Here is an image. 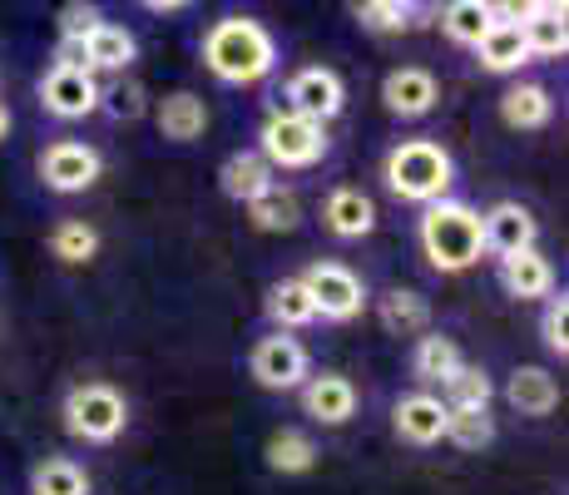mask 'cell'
<instances>
[{
	"mask_svg": "<svg viewBox=\"0 0 569 495\" xmlns=\"http://www.w3.org/2000/svg\"><path fill=\"white\" fill-rule=\"evenodd\" d=\"M203 65L223 85H258L278 65V40L253 16H223L203 30Z\"/></svg>",
	"mask_w": 569,
	"mask_h": 495,
	"instance_id": "cell-1",
	"label": "cell"
},
{
	"mask_svg": "<svg viewBox=\"0 0 569 495\" xmlns=\"http://www.w3.org/2000/svg\"><path fill=\"white\" fill-rule=\"evenodd\" d=\"M421 253L436 273H470L486 258V238H480V214L461 198H441V204L421 208V224H416Z\"/></svg>",
	"mask_w": 569,
	"mask_h": 495,
	"instance_id": "cell-2",
	"label": "cell"
},
{
	"mask_svg": "<svg viewBox=\"0 0 569 495\" xmlns=\"http://www.w3.org/2000/svg\"><path fill=\"white\" fill-rule=\"evenodd\" d=\"M381 179H387V189L397 194L401 204L426 208L451 194L456 164L436 139H401V145L387 154V164H381Z\"/></svg>",
	"mask_w": 569,
	"mask_h": 495,
	"instance_id": "cell-3",
	"label": "cell"
},
{
	"mask_svg": "<svg viewBox=\"0 0 569 495\" xmlns=\"http://www.w3.org/2000/svg\"><path fill=\"white\" fill-rule=\"evenodd\" d=\"M60 416H64V432H70L74 442L109 446L124 436L129 402H124V392L109 387V382H80V387H70V396H64Z\"/></svg>",
	"mask_w": 569,
	"mask_h": 495,
	"instance_id": "cell-4",
	"label": "cell"
},
{
	"mask_svg": "<svg viewBox=\"0 0 569 495\" xmlns=\"http://www.w3.org/2000/svg\"><path fill=\"white\" fill-rule=\"evenodd\" d=\"M258 154L268 159V169H312L327 159V129L312 119L292 115V109H272L258 129Z\"/></svg>",
	"mask_w": 569,
	"mask_h": 495,
	"instance_id": "cell-5",
	"label": "cell"
},
{
	"mask_svg": "<svg viewBox=\"0 0 569 495\" xmlns=\"http://www.w3.org/2000/svg\"><path fill=\"white\" fill-rule=\"evenodd\" d=\"M298 283L312 297V313L327 317V323H352L367 307V283L347 263H312Z\"/></svg>",
	"mask_w": 569,
	"mask_h": 495,
	"instance_id": "cell-6",
	"label": "cell"
},
{
	"mask_svg": "<svg viewBox=\"0 0 569 495\" xmlns=\"http://www.w3.org/2000/svg\"><path fill=\"white\" fill-rule=\"evenodd\" d=\"M36 169L50 194H84L104 174V159H100V149L80 145V139H54V145L40 149Z\"/></svg>",
	"mask_w": 569,
	"mask_h": 495,
	"instance_id": "cell-7",
	"label": "cell"
},
{
	"mask_svg": "<svg viewBox=\"0 0 569 495\" xmlns=\"http://www.w3.org/2000/svg\"><path fill=\"white\" fill-rule=\"evenodd\" d=\"M248 372H253V382L258 387H268V392H298L302 382L312 377L308 372V347H302L298 337H288V333H272V337H262V343L253 347Z\"/></svg>",
	"mask_w": 569,
	"mask_h": 495,
	"instance_id": "cell-8",
	"label": "cell"
},
{
	"mask_svg": "<svg viewBox=\"0 0 569 495\" xmlns=\"http://www.w3.org/2000/svg\"><path fill=\"white\" fill-rule=\"evenodd\" d=\"M288 109L327 129V119H337V115L347 109V85H342V75L327 70V65H308V70H298V75L288 80Z\"/></svg>",
	"mask_w": 569,
	"mask_h": 495,
	"instance_id": "cell-9",
	"label": "cell"
},
{
	"mask_svg": "<svg viewBox=\"0 0 569 495\" xmlns=\"http://www.w3.org/2000/svg\"><path fill=\"white\" fill-rule=\"evenodd\" d=\"M100 80L90 70H64V65H50L46 80H40V109L54 119H90L100 109Z\"/></svg>",
	"mask_w": 569,
	"mask_h": 495,
	"instance_id": "cell-10",
	"label": "cell"
},
{
	"mask_svg": "<svg viewBox=\"0 0 569 495\" xmlns=\"http://www.w3.org/2000/svg\"><path fill=\"white\" fill-rule=\"evenodd\" d=\"M480 238H486V253H496V258H516V253H530L535 238H540V224H535V214L525 204H496L480 214Z\"/></svg>",
	"mask_w": 569,
	"mask_h": 495,
	"instance_id": "cell-11",
	"label": "cell"
},
{
	"mask_svg": "<svg viewBox=\"0 0 569 495\" xmlns=\"http://www.w3.org/2000/svg\"><path fill=\"white\" fill-rule=\"evenodd\" d=\"M391 426L407 446H436L446 442V402L436 392H411L391 406Z\"/></svg>",
	"mask_w": 569,
	"mask_h": 495,
	"instance_id": "cell-12",
	"label": "cell"
},
{
	"mask_svg": "<svg viewBox=\"0 0 569 495\" xmlns=\"http://www.w3.org/2000/svg\"><path fill=\"white\" fill-rule=\"evenodd\" d=\"M381 99H387V109L397 119H421L436 109L441 85H436V75L421 70V65H401V70H391L387 80H381Z\"/></svg>",
	"mask_w": 569,
	"mask_h": 495,
	"instance_id": "cell-13",
	"label": "cell"
},
{
	"mask_svg": "<svg viewBox=\"0 0 569 495\" xmlns=\"http://www.w3.org/2000/svg\"><path fill=\"white\" fill-rule=\"evenodd\" d=\"M218 189H223L233 204H258L262 194L278 189V174L268 169V159H262L258 149H238L223 159V169H218Z\"/></svg>",
	"mask_w": 569,
	"mask_h": 495,
	"instance_id": "cell-14",
	"label": "cell"
},
{
	"mask_svg": "<svg viewBox=\"0 0 569 495\" xmlns=\"http://www.w3.org/2000/svg\"><path fill=\"white\" fill-rule=\"evenodd\" d=\"M302 412L322 426H342L357 416V387L342 372H322V377L302 382Z\"/></svg>",
	"mask_w": 569,
	"mask_h": 495,
	"instance_id": "cell-15",
	"label": "cell"
},
{
	"mask_svg": "<svg viewBox=\"0 0 569 495\" xmlns=\"http://www.w3.org/2000/svg\"><path fill=\"white\" fill-rule=\"evenodd\" d=\"M520 36L530 60H560L569 50V30H565V6H525L520 10Z\"/></svg>",
	"mask_w": 569,
	"mask_h": 495,
	"instance_id": "cell-16",
	"label": "cell"
},
{
	"mask_svg": "<svg viewBox=\"0 0 569 495\" xmlns=\"http://www.w3.org/2000/svg\"><path fill=\"white\" fill-rule=\"evenodd\" d=\"M322 224L332 238H367L371 228H377V204L362 194V189H332L322 204Z\"/></svg>",
	"mask_w": 569,
	"mask_h": 495,
	"instance_id": "cell-17",
	"label": "cell"
},
{
	"mask_svg": "<svg viewBox=\"0 0 569 495\" xmlns=\"http://www.w3.org/2000/svg\"><path fill=\"white\" fill-rule=\"evenodd\" d=\"M154 119H159L163 139H173V145H193V139H203V129H208V105L193 90H173V95L159 99Z\"/></svg>",
	"mask_w": 569,
	"mask_h": 495,
	"instance_id": "cell-18",
	"label": "cell"
},
{
	"mask_svg": "<svg viewBox=\"0 0 569 495\" xmlns=\"http://www.w3.org/2000/svg\"><path fill=\"white\" fill-rule=\"evenodd\" d=\"M476 60L486 75H516L530 65V50H525V36L516 20H496V26L486 30V40L476 46Z\"/></svg>",
	"mask_w": 569,
	"mask_h": 495,
	"instance_id": "cell-19",
	"label": "cell"
},
{
	"mask_svg": "<svg viewBox=\"0 0 569 495\" xmlns=\"http://www.w3.org/2000/svg\"><path fill=\"white\" fill-rule=\"evenodd\" d=\"M500 288L520 303H535V297H550L555 293V268L550 258L540 253H516V258H500Z\"/></svg>",
	"mask_w": 569,
	"mask_h": 495,
	"instance_id": "cell-20",
	"label": "cell"
},
{
	"mask_svg": "<svg viewBox=\"0 0 569 495\" xmlns=\"http://www.w3.org/2000/svg\"><path fill=\"white\" fill-rule=\"evenodd\" d=\"M139 55V40L129 36L124 26H114V20H104V26H94L90 36H84V60H90V75L104 70V75H124L129 65H134Z\"/></svg>",
	"mask_w": 569,
	"mask_h": 495,
	"instance_id": "cell-21",
	"label": "cell"
},
{
	"mask_svg": "<svg viewBox=\"0 0 569 495\" xmlns=\"http://www.w3.org/2000/svg\"><path fill=\"white\" fill-rule=\"evenodd\" d=\"M461 367H466L461 347H456L451 337H441V333H426L421 343H416V352H411V377L421 382V387H446Z\"/></svg>",
	"mask_w": 569,
	"mask_h": 495,
	"instance_id": "cell-22",
	"label": "cell"
},
{
	"mask_svg": "<svg viewBox=\"0 0 569 495\" xmlns=\"http://www.w3.org/2000/svg\"><path fill=\"white\" fill-rule=\"evenodd\" d=\"M500 119H506L510 129H545L555 119V99H550L545 85L520 80V85H510V90L500 95Z\"/></svg>",
	"mask_w": 569,
	"mask_h": 495,
	"instance_id": "cell-23",
	"label": "cell"
},
{
	"mask_svg": "<svg viewBox=\"0 0 569 495\" xmlns=\"http://www.w3.org/2000/svg\"><path fill=\"white\" fill-rule=\"evenodd\" d=\"M506 402L516 406L520 416H550L555 406H560V382L545 367H516V377H510V387H506Z\"/></svg>",
	"mask_w": 569,
	"mask_h": 495,
	"instance_id": "cell-24",
	"label": "cell"
},
{
	"mask_svg": "<svg viewBox=\"0 0 569 495\" xmlns=\"http://www.w3.org/2000/svg\"><path fill=\"white\" fill-rule=\"evenodd\" d=\"M496 20H500V10L486 6V0H456V6L441 10L446 40H456V46H466V50H476L480 40H486V30L496 26Z\"/></svg>",
	"mask_w": 569,
	"mask_h": 495,
	"instance_id": "cell-25",
	"label": "cell"
},
{
	"mask_svg": "<svg viewBox=\"0 0 569 495\" xmlns=\"http://www.w3.org/2000/svg\"><path fill=\"white\" fill-rule=\"evenodd\" d=\"M381 327H387L391 337L426 333V327H431V303L411 288H391L387 297H381Z\"/></svg>",
	"mask_w": 569,
	"mask_h": 495,
	"instance_id": "cell-26",
	"label": "cell"
},
{
	"mask_svg": "<svg viewBox=\"0 0 569 495\" xmlns=\"http://www.w3.org/2000/svg\"><path fill=\"white\" fill-rule=\"evenodd\" d=\"M268 317L278 323V333H292V327H308L317 323V313H312V297L308 288H302L298 278H282V283H272L268 288Z\"/></svg>",
	"mask_w": 569,
	"mask_h": 495,
	"instance_id": "cell-27",
	"label": "cell"
},
{
	"mask_svg": "<svg viewBox=\"0 0 569 495\" xmlns=\"http://www.w3.org/2000/svg\"><path fill=\"white\" fill-rule=\"evenodd\" d=\"M30 495H90V476H84L80 461L46 456L30 471Z\"/></svg>",
	"mask_w": 569,
	"mask_h": 495,
	"instance_id": "cell-28",
	"label": "cell"
},
{
	"mask_svg": "<svg viewBox=\"0 0 569 495\" xmlns=\"http://www.w3.org/2000/svg\"><path fill=\"white\" fill-rule=\"evenodd\" d=\"M268 466L278 471V476H308L317 466V442L308 432H298V426H282L268 442Z\"/></svg>",
	"mask_w": 569,
	"mask_h": 495,
	"instance_id": "cell-29",
	"label": "cell"
},
{
	"mask_svg": "<svg viewBox=\"0 0 569 495\" xmlns=\"http://www.w3.org/2000/svg\"><path fill=\"white\" fill-rule=\"evenodd\" d=\"M441 392H446L441 396L446 412H490V402H496V387H490V377L480 367H461Z\"/></svg>",
	"mask_w": 569,
	"mask_h": 495,
	"instance_id": "cell-30",
	"label": "cell"
},
{
	"mask_svg": "<svg viewBox=\"0 0 569 495\" xmlns=\"http://www.w3.org/2000/svg\"><path fill=\"white\" fill-rule=\"evenodd\" d=\"M50 253L60 263H90L94 253H100V234H94L84 218H64V224H54V234H50Z\"/></svg>",
	"mask_w": 569,
	"mask_h": 495,
	"instance_id": "cell-31",
	"label": "cell"
},
{
	"mask_svg": "<svg viewBox=\"0 0 569 495\" xmlns=\"http://www.w3.org/2000/svg\"><path fill=\"white\" fill-rule=\"evenodd\" d=\"M248 218H253L262 234H292L298 218H302V208L288 189H272V194H262L258 204H248Z\"/></svg>",
	"mask_w": 569,
	"mask_h": 495,
	"instance_id": "cell-32",
	"label": "cell"
},
{
	"mask_svg": "<svg viewBox=\"0 0 569 495\" xmlns=\"http://www.w3.org/2000/svg\"><path fill=\"white\" fill-rule=\"evenodd\" d=\"M446 442L461 451H480L496 442V422H490V412H446Z\"/></svg>",
	"mask_w": 569,
	"mask_h": 495,
	"instance_id": "cell-33",
	"label": "cell"
},
{
	"mask_svg": "<svg viewBox=\"0 0 569 495\" xmlns=\"http://www.w3.org/2000/svg\"><path fill=\"white\" fill-rule=\"evenodd\" d=\"M357 20H362V30H377V36H401V30L416 26V6H401V0H367V6H357Z\"/></svg>",
	"mask_w": 569,
	"mask_h": 495,
	"instance_id": "cell-34",
	"label": "cell"
},
{
	"mask_svg": "<svg viewBox=\"0 0 569 495\" xmlns=\"http://www.w3.org/2000/svg\"><path fill=\"white\" fill-rule=\"evenodd\" d=\"M540 337L555 357H569V297L550 293L545 297V313H540Z\"/></svg>",
	"mask_w": 569,
	"mask_h": 495,
	"instance_id": "cell-35",
	"label": "cell"
},
{
	"mask_svg": "<svg viewBox=\"0 0 569 495\" xmlns=\"http://www.w3.org/2000/svg\"><path fill=\"white\" fill-rule=\"evenodd\" d=\"M94 26H104V16H100V6H64L60 10V40H84Z\"/></svg>",
	"mask_w": 569,
	"mask_h": 495,
	"instance_id": "cell-36",
	"label": "cell"
},
{
	"mask_svg": "<svg viewBox=\"0 0 569 495\" xmlns=\"http://www.w3.org/2000/svg\"><path fill=\"white\" fill-rule=\"evenodd\" d=\"M109 99V115L114 119H134L139 109H144V90L139 85H129V90H114V95H100V105Z\"/></svg>",
	"mask_w": 569,
	"mask_h": 495,
	"instance_id": "cell-37",
	"label": "cell"
},
{
	"mask_svg": "<svg viewBox=\"0 0 569 495\" xmlns=\"http://www.w3.org/2000/svg\"><path fill=\"white\" fill-rule=\"evenodd\" d=\"M149 10H154V16H173V10H183L179 0H149Z\"/></svg>",
	"mask_w": 569,
	"mask_h": 495,
	"instance_id": "cell-38",
	"label": "cell"
},
{
	"mask_svg": "<svg viewBox=\"0 0 569 495\" xmlns=\"http://www.w3.org/2000/svg\"><path fill=\"white\" fill-rule=\"evenodd\" d=\"M10 135V109H6V99H0V139Z\"/></svg>",
	"mask_w": 569,
	"mask_h": 495,
	"instance_id": "cell-39",
	"label": "cell"
}]
</instances>
